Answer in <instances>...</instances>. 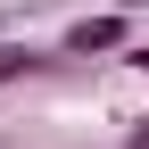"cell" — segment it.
Wrapping results in <instances>:
<instances>
[{
  "mask_svg": "<svg viewBox=\"0 0 149 149\" xmlns=\"http://www.w3.org/2000/svg\"><path fill=\"white\" fill-rule=\"evenodd\" d=\"M116 33H124L116 17H91V25H74V50H108V42H116Z\"/></svg>",
  "mask_w": 149,
  "mask_h": 149,
  "instance_id": "6da1fadb",
  "label": "cell"
}]
</instances>
